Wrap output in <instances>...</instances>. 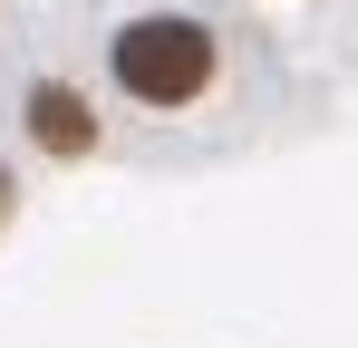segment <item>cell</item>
<instances>
[{
	"label": "cell",
	"mask_w": 358,
	"mask_h": 348,
	"mask_svg": "<svg viewBox=\"0 0 358 348\" xmlns=\"http://www.w3.org/2000/svg\"><path fill=\"white\" fill-rule=\"evenodd\" d=\"M203 78H213V29L203 20L145 10V20L117 29V87L136 107H184V97H203Z\"/></svg>",
	"instance_id": "cell-1"
},
{
	"label": "cell",
	"mask_w": 358,
	"mask_h": 348,
	"mask_svg": "<svg viewBox=\"0 0 358 348\" xmlns=\"http://www.w3.org/2000/svg\"><path fill=\"white\" fill-rule=\"evenodd\" d=\"M29 136H39L49 155H87V145H97V116H87V97H78V87H59V78H49V87H29Z\"/></svg>",
	"instance_id": "cell-2"
},
{
	"label": "cell",
	"mask_w": 358,
	"mask_h": 348,
	"mask_svg": "<svg viewBox=\"0 0 358 348\" xmlns=\"http://www.w3.org/2000/svg\"><path fill=\"white\" fill-rule=\"evenodd\" d=\"M0 203H10V174H0Z\"/></svg>",
	"instance_id": "cell-3"
}]
</instances>
